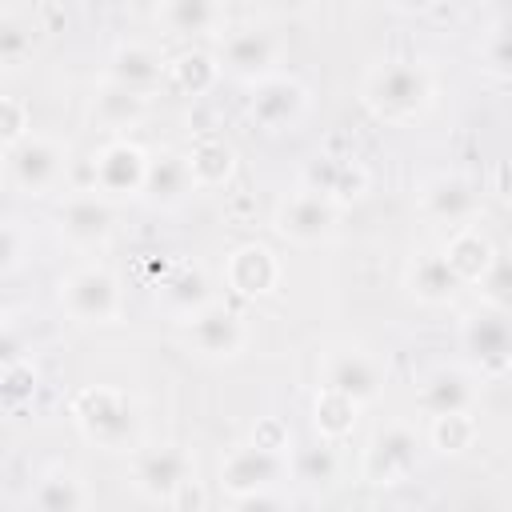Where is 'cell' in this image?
Masks as SVG:
<instances>
[{"label": "cell", "mask_w": 512, "mask_h": 512, "mask_svg": "<svg viewBox=\"0 0 512 512\" xmlns=\"http://www.w3.org/2000/svg\"><path fill=\"white\" fill-rule=\"evenodd\" d=\"M288 472L304 488H328L340 476V456H336V448L328 440L316 436L312 444H292L288 448Z\"/></svg>", "instance_id": "obj_30"}, {"label": "cell", "mask_w": 512, "mask_h": 512, "mask_svg": "<svg viewBox=\"0 0 512 512\" xmlns=\"http://www.w3.org/2000/svg\"><path fill=\"white\" fill-rule=\"evenodd\" d=\"M220 76H224V68L216 60V52H208V48H184V52L168 56V80L164 84L172 92L196 100V96H208L220 84Z\"/></svg>", "instance_id": "obj_27"}, {"label": "cell", "mask_w": 512, "mask_h": 512, "mask_svg": "<svg viewBox=\"0 0 512 512\" xmlns=\"http://www.w3.org/2000/svg\"><path fill=\"white\" fill-rule=\"evenodd\" d=\"M300 188L332 200L336 208H348V204L364 200V192H368V168L356 156H344V152H316L300 168Z\"/></svg>", "instance_id": "obj_17"}, {"label": "cell", "mask_w": 512, "mask_h": 512, "mask_svg": "<svg viewBox=\"0 0 512 512\" xmlns=\"http://www.w3.org/2000/svg\"><path fill=\"white\" fill-rule=\"evenodd\" d=\"M248 120L260 132H292L300 128V120L308 116V84L296 72H272L264 80H256L248 88V104H244Z\"/></svg>", "instance_id": "obj_12"}, {"label": "cell", "mask_w": 512, "mask_h": 512, "mask_svg": "<svg viewBox=\"0 0 512 512\" xmlns=\"http://www.w3.org/2000/svg\"><path fill=\"white\" fill-rule=\"evenodd\" d=\"M216 480H220V492L232 504L252 500V496H264V492H284V484L292 480V472H288V448H268L256 436L252 440H240V444L224 448L220 468H216Z\"/></svg>", "instance_id": "obj_3"}, {"label": "cell", "mask_w": 512, "mask_h": 512, "mask_svg": "<svg viewBox=\"0 0 512 512\" xmlns=\"http://www.w3.org/2000/svg\"><path fill=\"white\" fill-rule=\"evenodd\" d=\"M460 360L476 380H496L512 372V312L480 304L456 324Z\"/></svg>", "instance_id": "obj_4"}, {"label": "cell", "mask_w": 512, "mask_h": 512, "mask_svg": "<svg viewBox=\"0 0 512 512\" xmlns=\"http://www.w3.org/2000/svg\"><path fill=\"white\" fill-rule=\"evenodd\" d=\"M196 480V456L188 444L156 440L132 452V488L152 504H172Z\"/></svg>", "instance_id": "obj_8"}, {"label": "cell", "mask_w": 512, "mask_h": 512, "mask_svg": "<svg viewBox=\"0 0 512 512\" xmlns=\"http://www.w3.org/2000/svg\"><path fill=\"white\" fill-rule=\"evenodd\" d=\"M56 300H60L68 320L88 324V328H104V324H116L124 312V284L108 264L92 260V264H80L68 276H60Z\"/></svg>", "instance_id": "obj_6"}, {"label": "cell", "mask_w": 512, "mask_h": 512, "mask_svg": "<svg viewBox=\"0 0 512 512\" xmlns=\"http://www.w3.org/2000/svg\"><path fill=\"white\" fill-rule=\"evenodd\" d=\"M416 204H420L424 220L444 224L448 232L476 228V220L484 216V192H480V184L468 180V176H460V172H440V176L424 180L420 192H416Z\"/></svg>", "instance_id": "obj_13"}, {"label": "cell", "mask_w": 512, "mask_h": 512, "mask_svg": "<svg viewBox=\"0 0 512 512\" xmlns=\"http://www.w3.org/2000/svg\"><path fill=\"white\" fill-rule=\"evenodd\" d=\"M32 256V232H24V224L16 216L4 220V240H0V268L4 276L20 272V264Z\"/></svg>", "instance_id": "obj_36"}, {"label": "cell", "mask_w": 512, "mask_h": 512, "mask_svg": "<svg viewBox=\"0 0 512 512\" xmlns=\"http://www.w3.org/2000/svg\"><path fill=\"white\" fill-rule=\"evenodd\" d=\"M280 52H284L280 36H276L268 24L248 20V24H232V28L220 36L216 60H220L224 76H232V80H240V84L252 88L256 80L280 72Z\"/></svg>", "instance_id": "obj_10"}, {"label": "cell", "mask_w": 512, "mask_h": 512, "mask_svg": "<svg viewBox=\"0 0 512 512\" xmlns=\"http://www.w3.org/2000/svg\"><path fill=\"white\" fill-rule=\"evenodd\" d=\"M424 440L444 456H460L476 444V416H436L428 420Z\"/></svg>", "instance_id": "obj_34"}, {"label": "cell", "mask_w": 512, "mask_h": 512, "mask_svg": "<svg viewBox=\"0 0 512 512\" xmlns=\"http://www.w3.org/2000/svg\"><path fill=\"white\" fill-rule=\"evenodd\" d=\"M56 232L68 248H104L116 232V204L96 188H68L56 204Z\"/></svg>", "instance_id": "obj_11"}, {"label": "cell", "mask_w": 512, "mask_h": 512, "mask_svg": "<svg viewBox=\"0 0 512 512\" xmlns=\"http://www.w3.org/2000/svg\"><path fill=\"white\" fill-rule=\"evenodd\" d=\"M424 444L428 440L412 424L388 420V424H380L368 436V444L360 452V476L368 484H376V488H396V484H404V480L416 476L420 456H424Z\"/></svg>", "instance_id": "obj_7"}, {"label": "cell", "mask_w": 512, "mask_h": 512, "mask_svg": "<svg viewBox=\"0 0 512 512\" xmlns=\"http://www.w3.org/2000/svg\"><path fill=\"white\" fill-rule=\"evenodd\" d=\"M460 276L456 268L448 264L444 248H420L412 252V260L404 264V288L416 304H428V308H440L448 304L456 292H460Z\"/></svg>", "instance_id": "obj_22"}, {"label": "cell", "mask_w": 512, "mask_h": 512, "mask_svg": "<svg viewBox=\"0 0 512 512\" xmlns=\"http://www.w3.org/2000/svg\"><path fill=\"white\" fill-rule=\"evenodd\" d=\"M0 136H4V148L20 144L24 136H32V120H28V108L20 96H0Z\"/></svg>", "instance_id": "obj_37"}, {"label": "cell", "mask_w": 512, "mask_h": 512, "mask_svg": "<svg viewBox=\"0 0 512 512\" xmlns=\"http://www.w3.org/2000/svg\"><path fill=\"white\" fill-rule=\"evenodd\" d=\"M72 172V148L56 136L32 132L20 144L4 148V180L24 196H52ZM68 192V188H64Z\"/></svg>", "instance_id": "obj_5"}, {"label": "cell", "mask_w": 512, "mask_h": 512, "mask_svg": "<svg viewBox=\"0 0 512 512\" xmlns=\"http://www.w3.org/2000/svg\"><path fill=\"white\" fill-rule=\"evenodd\" d=\"M104 80H112V84H120V88H128V92L152 96V92L168 80V56H164L152 40H120V44L108 52Z\"/></svg>", "instance_id": "obj_19"}, {"label": "cell", "mask_w": 512, "mask_h": 512, "mask_svg": "<svg viewBox=\"0 0 512 512\" xmlns=\"http://www.w3.org/2000/svg\"><path fill=\"white\" fill-rule=\"evenodd\" d=\"M356 412H360V404H352V400H344V396L320 388L316 400H312V424H316V436L328 440V444L344 440V436L352 432V424H356Z\"/></svg>", "instance_id": "obj_31"}, {"label": "cell", "mask_w": 512, "mask_h": 512, "mask_svg": "<svg viewBox=\"0 0 512 512\" xmlns=\"http://www.w3.org/2000/svg\"><path fill=\"white\" fill-rule=\"evenodd\" d=\"M236 512H288V500H284V492H264V496L240 500Z\"/></svg>", "instance_id": "obj_39"}, {"label": "cell", "mask_w": 512, "mask_h": 512, "mask_svg": "<svg viewBox=\"0 0 512 512\" xmlns=\"http://www.w3.org/2000/svg\"><path fill=\"white\" fill-rule=\"evenodd\" d=\"M480 384L464 364H440L432 368L420 388H416V408L436 420V416H472L480 404Z\"/></svg>", "instance_id": "obj_18"}, {"label": "cell", "mask_w": 512, "mask_h": 512, "mask_svg": "<svg viewBox=\"0 0 512 512\" xmlns=\"http://www.w3.org/2000/svg\"><path fill=\"white\" fill-rule=\"evenodd\" d=\"M144 112H148V96H140V92H128V88H120V84H112V80H100L96 88H92V96H88V116L104 128V132H128V128H136L140 120H144Z\"/></svg>", "instance_id": "obj_26"}, {"label": "cell", "mask_w": 512, "mask_h": 512, "mask_svg": "<svg viewBox=\"0 0 512 512\" xmlns=\"http://www.w3.org/2000/svg\"><path fill=\"white\" fill-rule=\"evenodd\" d=\"M156 24L176 36H224L232 28L228 8L216 0H168L156 8Z\"/></svg>", "instance_id": "obj_25"}, {"label": "cell", "mask_w": 512, "mask_h": 512, "mask_svg": "<svg viewBox=\"0 0 512 512\" xmlns=\"http://www.w3.org/2000/svg\"><path fill=\"white\" fill-rule=\"evenodd\" d=\"M196 192H200V188H196V176H192L184 152H176V148L152 152L148 176H144V192H140V200H144L152 212H176V208H184Z\"/></svg>", "instance_id": "obj_20"}, {"label": "cell", "mask_w": 512, "mask_h": 512, "mask_svg": "<svg viewBox=\"0 0 512 512\" xmlns=\"http://www.w3.org/2000/svg\"><path fill=\"white\" fill-rule=\"evenodd\" d=\"M360 100L380 124H416L436 100V76L416 56H388L360 80Z\"/></svg>", "instance_id": "obj_1"}, {"label": "cell", "mask_w": 512, "mask_h": 512, "mask_svg": "<svg viewBox=\"0 0 512 512\" xmlns=\"http://www.w3.org/2000/svg\"><path fill=\"white\" fill-rule=\"evenodd\" d=\"M384 376V360L364 344H328L320 352V388L360 408L384 392Z\"/></svg>", "instance_id": "obj_9"}, {"label": "cell", "mask_w": 512, "mask_h": 512, "mask_svg": "<svg viewBox=\"0 0 512 512\" xmlns=\"http://www.w3.org/2000/svg\"><path fill=\"white\" fill-rule=\"evenodd\" d=\"M336 220H340V208L308 188H292L288 196L276 200L272 208V232L296 248H312V244H324L332 232H336Z\"/></svg>", "instance_id": "obj_14"}, {"label": "cell", "mask_w": 512, "mask_h": 512, "mask_svg": "<svg viewBox=\"0 0 512 512\" xmlns=\"http://www.w3.org/2000/svg\"><path fill=\"white\" fill-rule=\"evenodd\" d=\"M152 152L140 148L128 136H112L96 156H92V188L104 192L112 204L116 200H140L144 176H148Z\"/></svg>", "instance_id": "obj_16"}, {"label": "cell", "mask_w": 512, "mask_h": 512, "mask_svg": "<svg viewBox=\"0 0 512 512\" xmlns=\"http://www.w3.org/2000/svg\"><path fill=\"white\" fill-rule=\"evenodd\" d=\"M480 68L492 76V80H504L512 84V20H496L484 36H480Z\"/></svg>", "instance_id": "obj_33"}, {"label": "cell", "mask_w": 512, "mask_h": 512, "mask_svg": "<svg viewBox=\"0 0 512 512\" xmlns=\"http://www.w3.org/2000/svg\"><path fill=\"white\" fill-rule=\"evenodd\" d=\"M184 340L204 360H236L252 344V324L240 308L216 300L192 320H184Z\"/></svg>", "instance_id": "obj_15"}, {"label": "cell", "mask_w": 512, "mask_h": 512, "mask_svg": "<svg viewBox=\"0 0 512 512\" xmlns=\"http://www.w3.org/2000/svg\"><path fill=\"white\" fill-rule=\"evenodd\" d=\"M156 300H160L164 312H172L180 324L192 320L196 312H204L208 304H216L208 272H204L200 264H188V260L172 264V268L160 276V284H156Z\"/></svg>", "instance_id": "obj_24"}, {"label": "cell", "mask_w": 512, "mask_h": 512, "mask_svg": "<svg viewBox=\"0 0 512 512\" xmlns=\"http://www.w3.org/2000/svg\"><path fill=\"white\" fill-rule=\"evenodd\" d=\"M492 192L504 196V200H512V160H504V164L492 168Z\"/></svg>", "instance_id": "obj_40"}, {"label": "cell", "mask_w": 512, "mask_h": 512, "mask_svg": "<svg viewBox=\"0 0 512 512\" xmlns=\"http://www.w3.org/2000/svg\"><path fill=\"white\" fill-rule=\"evenodd\" d=\"M68 412L88 444H96L104 452H136L140 448L144 416H140V400L128 388L88 384L72 396Z\"/></svg>", "instance_id": "obj_2"}, {"label": "cell", "mask_w": 512, "mask_h": 512, "mask_svg": "<svg viewBox=\"0 0 512 512\" xmlns=\"http://www.w3.org/2000/svg\"><path fill=\"white\" fill-rule=\"evenodd\" d=\"M184 156H188V168H192L200 192L224 188L232 180V172H236V148L224 136H200Z\"/></svg>", "instance_id": "obj_28"}, {"label": "cell", "mask_w": 512, "mask_h": 512, "mask_svg": "<svg viewBox=\"0 0 512 512\" xmlns=\"http://www.w3.org/2000/svg\"><path fill=\"white\" fill-rule=\"evenodd\" d=\"M92 488L72 464L44 468L28 488V512H88Z\"/></svg>", "instance_id": "obj_23"}, {"label": "cell", "mask_w": 512, "mask_h": 512, "mask_svg": "<svg viewBox=\"0 0 512 512\" xmlns=\"http://www.w3.org/2000/svg\"><path fill=\"white\" fill-rule=\"evenodd\" d=\"M440 248H444L448 264L456 268V276H460L464 284H480V276L488 272V264H492V256H496L492 240H488L480 228H460V232H448V240H444Z\"/></svg>", "instance_id": "obj_29"}, {"label": "cell", "mask_w": 512, "mask_h": 512, "mask_svg": "<svg viewBox=\"0 0 512 512\" xmlns=\"http://www.w3.org/2000/svg\"><path fill=\"white\" fill-rule=\"evenodd\" d=\"M224 284L244 296V300H260L280 284V260L268 244L260 240H244L224 256Z\"/></svg>", "instance_id": "obj_21"}, {"label": "cell", "mask_w": 512, "mask_h": 512, "mask_svg": "<svg viewBox=\"0 0 512 512\" xmlns=\"http://www.w3.org/2000/svg\"><path fill=\"white\" fill-rule=\"evenodd\" d=\"M36 40H40V32H36V24L24 8H4L0 12V60L8 68H16L24 56H32Z\"/></svg>", "instance_id": "obj_32"}, {"label": "cell", "mask_w": 512, "mask_h": 512, "mask_svg": "<svg viewBox=\"0 0 512 512\" xmlns=\"http://www.w3.org/2000/svg\"><path fill=\"white\" fill-rule=\"evenodd\" d=\"M32 392H36V368H32V360L24 356V360L4 364V400H8V408H16L20 396H32Z\"/></svg>", "instance_id": "obj_38"}, {"label": "cell", "mask_w": 512, "mask_h": 512, "mask_svg": "<svg viewBox=\"0 0 512 512\" xmlns=\"http://www.w3.org/2000/svg\"><path fill=\"white\" fill-rule=\"evenodd\" d=\"M480 300L492 304V308H504L512 312V248H496L488 272L480 276Z\"/></svg>", "instance_id": "obj_35"}]
</instances>
